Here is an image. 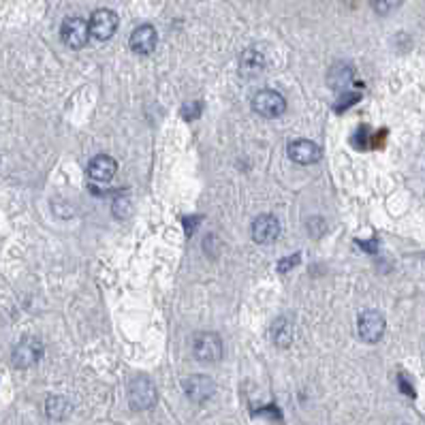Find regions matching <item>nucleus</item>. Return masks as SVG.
<instances>
[{
	"label": "nucleus",
	"instance_id": "f257e3e1",
	"mask_svg": "<svg viewBox=\"0 0 425 425\" xmlns=\"http://www.w3.org/2000/svg\"><path fill=\"white\" fill-rule=\"evenodd\" d=\"M156 402L154 383L147 377H137L129 385V404L133 410H147Z\"/></svg>",
	"mask_w": 425,
	"mask_h": 425
},
{
	"label": "nucleus",
	"instance_id": "f03ea898",
	"mask_svg": "<svg viewBox=\"0 0 425 425\" xmlns=\"http://www.w3.org/2000/svg\"><path fill=\"white\" fill-rule=\"evenodd\" d=\"M253 109L263 118H278L287 111V101L278 90H261L253 98Z\"/></svg>",
	"mask_w": 425,
	"mask_h": 425
},
{
	"label": "nucleus",
	"instance_id": "7ed1b4c3",
	"mask_svg": "<svg viewBox=\"0 0 425 425\" xmlns=\"http://www.w3.org/2000/svg\"><path fill=\"white\" fill-rule=\"evenodd\" d=\"M192 353L199 361L204 363H214L222 357V340L218 334L206 332V334H199L195 336L192 342Z\"/></svg>",
	"mask_w": 425,
	"mask_h": 425
},
{
	"label": "nucleus",
	"instance_id": "20e7f679",
	"mask_svg": "<svg viewBox=\"0 0 425 425\" xmlns=\"http://www.w3.org/2000/svg\"><path fill=\"white\" fill-rule=\"evenodd\" d=\"M90 24L82 17H66L62 21V41L73 47V49H82L88 39H90Z\"/></svg>",
	"mask_w": 425,
	"mask_h": 425
},
{
	"label": "nucleus",
	"instance_id": "39448f33",
	"mask_svg": "<svg viewBox=\"0 0 425 425\" xmlns=\"http://www.w3.org/2000/svg\"><path fill=\"white\" fill-rule=\"evenodd\" d=\"M43 357V344L37 338H24L15 348H13V365L19 370H26L35 365Z\"/></svg>",
	"mask_w": 425,
	"mask_h": 425
},
{
	"label": "nucleus",
	"instance_id": "423d86ee",
	"mask_svg": "<svg viewBox=\"0 0 425 425\" xmlns=\"http://www.w3.org/2000/svg\"><path fill=\"white\" fill-rule=\"evenodd\" d=\"M357 332L363 342H379L385 334V316L377 310H368L357 320Z\"/></svg>",
	"mask_w": 425,
	"mask_h": 425
},
{
	"label": "nucleus",
	"instance_id": "0eeeda50",
	"mask_svg": "<svg viewBox=\"0 0 425 425\" xmlns=\"http://www.w3.org/2000/svg\"><path fill=\"white\" fill-rule=\"evenodd\" d=\"M90 35L98 41H107L118 30V15L109 9H98L90 17Z\"/></svg>",
	"mask_w": 425,
	"mask_h": 425
},
{
	"label": "nucleus",
	"instance_id": "6e6552de",
	"mask_svg": "<svg viewBox=\"0 0 425 425\" xmlns=\"http://www.w3.org/2000/svg\"><path fill=\"white\" fill-rule=\"evenodd\" d=\"M250 233H253V239H255L257 244H269V242H273V239L280 235V222H278L276 216L261 214V216L255 218Z\"/></svg>",
	"mask_w": 425,
	"mask_h": 425
},
{
	"label": "nucleus",
	"instance_id": "1a4fd4ad",
	"mask_svg": "<svg viewBox=\"0 0 425 425\" xmlns=\"http://www.w3.org/2000/svg\"><path fill=\"white\" fill-rule=\"evenodd\" d=\"M182 387H184V393L192 399V402H206V399L212 397L216 391L214 381L204 377V374H192V377L184 379Z\"/></svg>",
	"mask_w": 425,
	"mask_h": 425
},
{
	"label": "nucleus",
	"instance_id": "9d476101",
	"mask_svg": "<svg viewBox=\"0 0 425 425\" xmlns=\"http://www.w3.org/2000/svg\"><path fill=\"white\" fill-rule=\"evenodd\" d=\"M156 43H159V35H156V28L150 26V24H141L137 26L131 35V49L135 54H152L156 49Z\"/></svg>",
	"mask_w": 425,
	"mask_h": 425
},
{
	"label": "nucleus",
	"instance_id": "9b49d317",
	"mask_svg": "<svg viewBox=\"0 0 425 425\" xmlns=\"http://www.w3.org/2000/svg\"><path fill=\"white\" fill-rule=\"evenodd\" d=\"M289 156L299 165H314L320 161V147L310 139H295L289 143Z\"/></svg>",
	"mask_w": 425,
	"mask_h": 425
},
{
	"label": "nucleus",
	"instance_id": "f8f14e48",
	"mask_svg": "<svg viewBox=\"0 0 425 425\" xmlns=\"http://www.w3.org/2000/svg\"><path fill=\"white\" fill-rule=\"evenodd\" d=\"M116 169H118V163L107 156V154H98L90 161L88 165V176L94 180V182H109L114 176H116Z\"/></svg>",
	"mask_w": 425,
	"mask_h": 425
},
{
	"label": "nucleus",
	"instance_id": "ddd939ff",
	"mask_svg": "<svg viewBox=\"0 0 425 425\" xmlns=\"http://www.w3.org/2000/svg\"><path fill=\"white\" fill-rule=\"evenodd\" d=\"M265 66V60H263V54L257 52V49H246L242 54V60H239V71L246 78H253V75H259Z\"/></svg>",
	"mask_w": 425,
	"mask_h": 425
},
{
	"label": "nucleus",
	"instance_id": "4468645a",
	"mask_svg": "<svg viewBox=\"0 0 425 425\" xmlns=\"http://www.w3.org/2000/svg\"><path fill=\"white\" fill-rule=\"evenodd\" d=\"M327 82H329V86L336 88V90L346 88L348 84L353 82V69L348 66V64H334L332 71H329V75H327Z\"/></svg>",
	"mask_w": 425,
	"mask_h": 425
},
{
	"label": "nucleus",
	"instance_id": "2eb2a0df",
	"mask_svg": "<svg viewBox=\"0 0 425 425\" xmlns=\"http://www.w3.org/2000/svg\"><path fill=\"white\" fill-rule=\"evenodd\" d=\"M269 336L273 340V344H278L280 348H287L293 340V329H291V323L287 318H278L276 323L271 325Z\"/></svg>",
	"mask_w": 425,
	"mask_h": 425
},
{
	"label": "nucleus",
	"instance_id": "dca6fc26",
	"mask_svg": "<svg viewBox=\"0 0 425 425\" xmlns=\"http://www.w3.org/2000/svg\"><path fill=\"white\" fill-rule=\"evenodd\" d=\"M45 413L49 419H54V421H62L69 413H71V404L66 402L64 397L60 395H52L45 402Z\"/></svg>",
	"mask_w": 425,
	"mask_h": 425
},
{
	"label": "nucleus",
	"instance_id": "f3484780",
	"mask_svg": "<svg viewBox=\"0 0 425 425\" xmlns=\"http://www.w3.org/2000/svg\"><path fill=\"white\" fill-rule=\"evenodd\" d=\"M359 101H361V94H359V92H344V94L338 98V103L334 105V109H336V111H344V109H348V107L357 105Z\"/></svg>",
	"mask_w": 425,
	"mask_h": 425
},
{
	"label": "nucleus",
	"instance_id": "a211bd4d",
	"mask_svg": "<svg viewBox=\"0 0 425 425\" xmlns=\"http://www.w3.org/2000/svg\"><path fill=\"white\" fill-rule=\"evenodd\" d=\"M201 111H204L201 101H188V103L182 105V109H180V114H182L184 120H197L199 116H201Z\"/></svg>",
	"mask_w": 425,
	"mask_h": 425
},
{
	"label": "nucleus",
	"instance_id": "6ab92c4d",
	"mask_svg": "<svg viewBox=\"0 0 425 425\" xmlns=\"http://www.w3.org/2000/svg\"><path fill=\"white\" fill-rule=\"evenodd\" d=\"M297 263H299V253H297V255H293V257H291V261H289V259L280 261V263H278V269H280V271H289V269H291L293 265H297Z\"/></svg>",
	"mask_w": 425,
	"mask_h": 425
},
{
	"label": "nucleus",
	"instance_id": "aec40b11",
	"mask_svg": "<svg viewBox=\"0 0 425 425\" xmlns=\"http://www.w3.org/2000/svg\"><path fill=\"white\" fill-rule=\"evenodd\" d=\"M372 7L377 9V11H381V13H387V11H391V9H397L399 3H372Z\"/></svg>",
	"mask_w": 425,
	"mask_h": 425
},
{
	"label": "nucleus",
	"instance_id": "412c9836",
	"mask_svg": "<svg viewBox=\"0 0 425 425\" xmlns=\"http://www.w3.org/2000/svg\"><path fill=\"white\" fill-rule=\"evenodd\" d=\"M399 387H402V391L406 393V395H415V391H413V387L406 383V379L404 377H399Z\"/></svg>",
	"mask_w": 425,
	"mask_h": 425
}]
</instances>
